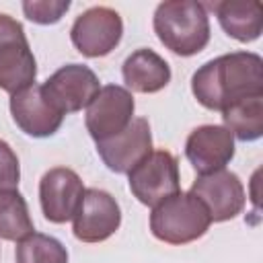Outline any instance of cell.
Instances as JSON below:
<instances>
[{"instance_id": "obj_18", "label": "cell", "mask_w": 263, "mask_h": 263, "mask_svg": "<svg viewBox=\"0 0 263 263\" xmlns=\"http://www.w3.org/2000/svg\"><path fill=\"white\" fill-rule=\"evenodd\" d=\"M33 230L29 205L18 189L0 191V238L23 240Z\"/></svg>"}, {"instance_id": "obj_16", "label": "cell", "mask_w": 263, "mask_h": 263, "mask_svg": "<svg viewBox=\"0 0 263 263\" xmlns=\"http://www.w3.org/2000/svg\"><path fill=\"white\" fill-rule=\"evenodd\" d=\"M218 16L220 27L226 35L240 43L259 39L263 31V4L259 0H224L205 4Z\"/></svg>"}, {"instance_id": "obj_14", "label": "cell", "mask_w": 263, "mask_h": 263, "mask_svg": "<svg viewBox=\"0 0 263 263\" xmlns=\"http://www.w3.org/2000/svg\"><path fill=\"white\" fill-rule=\"evenodd\" d=\"M185 156L197 175L220 171L234 158V136L224 125H199L187 136Z\"/></svg>"}, {"instance_id": "obj_10", "label": "cell", "mask_w": 263, "mask_h": 263, "mask_svg": "<svg viewBox=\"0 0 263 263\" xmlns=\"http://www.w3.org/2000/svg\"><path fill=\"white\" fill-rule=\"evenodd\" d=\"M43 92L49 101L64 113H76L90 105L95 95L99 92V78L97 74L82 64H68L53 72L43 84Z\"/></svg>"}, {"instance_id": "obj_7", "label": "cell", "mask_w": 263, "mask_h": 263, "mask_svg": "<svg viewBox=\"0 0 263 263\" xmlns=\"http://www.w3.org/2000/svg\"><path fill=\"white\" fill-rule=\"evenodd\" d=\"M134 109L136 103L127 88L117 84H107L99 88L84 115V123L90 138L95 142H103L121 134L132 123Z\"/></svg>"}, {"instance_id": "obj_21", "label": "cell", "mask_w": 263, "mask_h": 263, "mask_svg": "<svg viewBox=\"0 0 263 263\" xmlns=\"http://www.w3.org/2000/svg\"><path fill=\"white\" fill-rule=\"evenodd\" d=\"M21 181V166L14 150L0 140V191L16 189Z\"/></svg>"}, {"instance_id": "obj_8", "label": "cell", "mask_w": 263, "mask_h": 263, "mask_svg": "<svg viewBox=\"0 0 263 263\" xmlns=\"http://www.w3.org/2000/svg\"><path fill=\"white\" fill-rule=\"evenodd\" d=\"M72 232L82 242H103L113 236L121 224V210L115 197L103 189H84L74 214Z\"/></svg>"}, {"instance_id": "obj_13", "label": "cell", "mask_w": 263, "mask_h": 263, "mask_svg": "<svg viewBox=\"0 0 263 263\" xmlns=\"http://www.w3.org/2000/svg\"><path fill=\"white\" fill-rule=\"evenodd\" d=\"M10 115L14 123L33 138H49L53 136L62 121L64 113L49 101L43 92L41 84H33L10 97Z\"/></svg>"}, {"instance_id": "obj_12", "label": "cell", "mask_w": 263, "mask_h": 263, "mask_svg": "<svg viewBox=\"0 0 263 263\" xmlns=\"http://www.w3.org/2000/svg\"><path fill=\"white\" fill-rule=\"evenodd\" d=\"M97 152L109 171L119 175L129 173L140 160H144L152 152V132L148 119H132V123L121 134L97 142Z\"/></svg>"}, {"instance_id": "obj_2", "label": "cell", "mask_w": 263, "mask_h": 263, "mask_svg": "<svg viewBox=\"0 0 263 263\" xmlns=\"http://www.w3.org/2000/svg\"><path fill=\"white\" fill-rule=\"evenodd\" d=\"M152 27L158 41L181 58H191L210 43V16L205 6L195 0L160 2Z\"/></svg>"}, {"instance_id": "obj_4", "label": "cell", "mask_w": 263, "mask_h": 263, "mask_svg": "<svg viewBox=\"0 0 263 263\" xmlns=\"http://www.w3.org/2000/svg\"><path fill=\"white\" fill-rule=\"evenodd\" d=\"M35 76L37 62L23 25L0 12V88L16 95L33 86Z\"/></svg>"}, {"instance_id": "obj_5", "label": "cell", "mask_w": 263, "mask_h": 263, "mask_svg": "<svg viewBox=\"0 0 263 263\" xmlns=\"http://www.w3.org/2000/svg\"><path fill=\"white\" fill-rule=\"evenodd\" d=\"M127 175L134 197L150 208L181 191L179 162L168 150H152Z\"/></svg>"}, {"instance_id": "obj_17", "label": "cell", "mask_w": 263, "mask_h": 263, "mask_svg": "<svg viewBox=\"0 0 263 263\" xmlns=\"http://www.w3.org/2000/svg\"><path fill=\"white\" fill-rule=\"evenodd\" d=\"M224 127L240 142H255L263 136V95L232 103L222 111Z\"/></svg>"}, {"instance_id": "obj_3", "label": "cell", "mask_w": 263, "mask_h": 263, "mask_svg": "<svg viewBox=\"0 0 263 263\" xmlns=\"http://www.w3.org/2000/svg\"><path fill=\"white\" fill-rule=\"evenodd\" d=\"M212 224L205 205L191 193H175L156 203L150 214V232L166 245H187L201 238Z\"/></svg>"}, {"instance_id": "obj_19", "label": "cell", "mask_w": 263, "mask_h": 263, "mask_svg": "<svg viewBox=\"0 0 263 263\" xmlns=\"http://www.w3.org/2000/svg\"><path fill=\"white\" fill-rule=\"evenodd\" d=\"M14 259L16 263H68V251L58 238L31 232L18 240Z\"/></svg>"}, {"instance_id": "obj_11", "label": "cell", "mask_w": 263, "mask_h": 263, "mask_svg": "<svg viewBox=\"0 0 263 263\" xmlns=\"http://www.w3.org/2000/svg\"><path fill=\"white\" fill-rule=\"evenodd\" d=\"M84 195V185L72 168L53 166L39 181V201L45 220L53 224H64L74 218L80 199Z\"/></svg>"}, {"instance_id": "obj_20", "label": "cell", "mask_w": 263, "mask_h": 263, "mask_svg": "<svg viewBox=\"0 0 263 263\" xmlns=\"http://www.w3.org/2000/svg\"><path fill=\"white\" fill-rule=\"evenodd\" d=\"M70 8L68 0H33L23 2V12L31 23L37 25H53L58 23Z\"/></svg>"}, {"instance_id": "obj_1", "label": "cell", "mask_w": 263, "mask_h": 263, "mask_svg": "<svg viewBox=\"0 0 263 263\" xmlns=\"http://www.w3.org/2000/svg\"><path fill=\"white\" fill-rule=\"evenodd\" d=\"M191 92L210 111L263 95V60L253 51H232L210 60L191 78Z\"/></svg>"}, {"instance_id": "obj_15", "label": "cell", "mask_w": 263, "mask_h": 263, "mask_svg": "<svg viewBox=\"0 0 263 263\" xmlns=\"http://www.w3.org/2000/svg\"><path fill=\"white\" fill-rule=\"evenodd\" d=\"M121 74L127 90L142 95L158 92L171 82V66L166 60L146 47H140L125 58Z\"/></svg>"}, {"instance_id": "obj_6", "label": "cell", "mask_w": 263, "mask_h": 263, "mask_svg": "<svg viewBox=\"0 0 263 263\" xmlns=\"http://www.w3.org/2000/svg\"><path fill=\"white\" fill-rule=\"evenodd\" d=\"M123 35V21L117 10L109 6H92L76 16L70 39L74 47L86 58H103L111 53Z\"/></svg>"}, {"instance_id": "obj_9", "label": "cell", "mask_w": 263, "mask_h": 263, "mask_svg": "<svg viewBox=\"0 0 263 263\" xmlns=\"http://www.w3.org/2000/svg\"><path fill=\"white\" fill-rule=\"evenodd\" d=\"M191 193L205 205L212 222L232 220L245 208V187L238 175L228 168L199 175L191 185Z\"/></svg>"}]
</instances>
